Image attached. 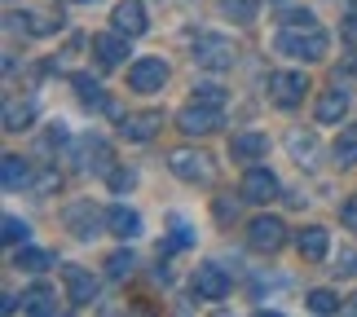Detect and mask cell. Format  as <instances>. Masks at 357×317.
I'll use <instances>...</instances> for the list:
<instances>
[{
    "label": "cell",
    "instance_id": "cell-30",
    "mask_svg": "<svg viewBox=\"0 0 357 317\" xmlns=\"http://www.w3.org/2000/svg\"><path fill=\"white\" fill-rule=\"evenodd\" d=\"M5 128H9V132H22V128H31V106H18V102H9V106H5Z\"/></svg>",
    "mask_w": 357,
    "mask_h": 317
},
{
    "label": "cell",
    "instance_id": "cell-26",
    "mask_svg": "<svg viewBox=\"0 0 357 317\" xmlns=\"http://www.w3.org/2000/svg\"><path fill=\"white\" fill-rule=\"evenodd\" d=\"M132 269H137V256L132 252H111V256H106V278H111V282L132 278Z\"/></svg>",
    "mask_w": 357,
    "mask_h": 317
},
{
    "label": "cell",
    "instance_id": "cell-13",
    "mask_svg": "<svg viewBox=\"0 0 357 317\" xmlns=\"http://www.w3.org/2000/svg\"><path fill=\"white\" fill-rule=\"evenodd\" d=\"M66 225H71L79 238H93V233H102L106 216L93 208V203H75V208H66Z\"/></svg>",
    "mask_w": 357,
    "mask_h": 317
},
{
    "label": "cell",
    "instance_id": "cell-25",
    "mask_svg": "<svg viewBox=\"0 0 357 317\" xmlns=\"http://www.w3.org/2000/svg\"><path fill=\"white\" fill-rule=\"evenodd\" d=\"M221 18L225 22H238V26H247V22H256V0H221Z\"/></svg>",
    "mask_w": 357,
    "mask_h": 317
},
{
    "label": "cell",
    "instance_id": "cell-24",
    "mask_svg": "<svg viewBox=\"0 0 357 317\" xmlns=\"http://www.w3.org/2000/svg\"><path fill=\"white\" fill-rule=\"evenodd\" d=\"M335 163H340V168H353V163H357V123L340 128V137H335Z\"/></svg>",
    "mask_w": 357,
    "mask_h": 317
},
{
    "label": "cell",
    "instance_id": "cell-7",
    "mask_svg": "<svg viewBox=\"0 0 357 317\" xmlns=\"http://www.w3.org/2000/svg\"><path fill=\"white\" fill-rule=\"evenodd\" d=\"M163 84H168V62H163V58L132 62V71H128V88L132 93H159Z\"/></svg>",
    "mask_w": 357,
    "mask_h": 317
},
{
    "label": "cell",
    "instance_id": "cell-38",
    "mask_svg": "<svg viewBox=\"0 0 357 317\" xmlns=\"http://www.w3.org/2000/svg\"><path fill=\"white\" fill-rule=\"evenodd\" d=\"M344 36H349L353 45H357V18H349V26H344Z\"/></svg>",
    "mask_w": 357,
    "mask_h": 317
},
{
    "label": "cell",
    "instance_id": "cell-14",
    "mask_svg": "<svg viewBox=\"0 0 357 317\" xmlns=\"http://www.w3.org/2000/svg\"><path fill=\"white\" fill-rule=\"evenodd\" d=\"M159 128H163V115H159V110H142V115H128V119L119 123V132L128 137V141H150Z\"/></svg>",
    "mask_w": 357,
    "mask_h": 317
},
{
    "label": "cell",
    "instance_id": "cell-27",
    "mask_svg": "<svg viewBox=\"0 0 357 317\" xmlns=\"http://www.w3.org/2000/svg\"><path fill=\"white\" fill-rule=\"evenodd\" d=\"M71 84H75V93H79V102H84V106H111V102H106V93H102V84L93 75H75Z\"/></svg>",
    "mask_w": 357,
    "mask_h": 317
},
{
    "label": "cell",
    "instance_id": "cell-9",
    "mask_svg": "<svg viewBox=\"0 0 357 317\" xmlns=\"http://www.w3.org/2000/svg\"><path fill=\"white\" fill-rule=\"evenodd\" d=\"M195 295L199 300H225L229 295V273L221 265H199L195 269Z\"/></svg>",
    "mask_w": 357,
    "mask_h": 317
},
{
    "label": "cell",
    "instance_id": "cell-17",
    "mask_svg": "<svg viewBox=\"0 0 357 317\" xmlns=\"http://www.w3.org/2000/svg\"><path fill=\"white\" fill-rule=\"evenodd\" d=\"M79 168H93V172H111V146L102 141V137H84L79 141Z\"/></svg>",
    "mask_w": 357,
    "mask_h": 317
},
{
    "label": "cell",
    "instance_id": "cell-20",
    "mask_svg": "<svg viewBox=\"0 0 357 317\" xmlns=\"http://www.w3.org/2000/svg\"><path fill=\"white\" fill-rule=\"evenodd\" d=\"M349 115V93L344 88H331L318 98V123H340Z\"/></svg>",
    "mask_w": 357,
    "mask_h": 317
},
{
    "label": "cell",
    "instance_id": "cell-19",
    "mask_svg": "<svg viewBox=\"0 0 357 317\" xmlns=\"http://www.w3.org/2000/svg\"><path fill=\"white\" fill-rule=\"evenodd\" d=\"M265 150H269V141H265L260 132H234V137H229V155H234V159H243V163L260 159Z\"/></svg>",
    "mask_w": 357,
    "mask_h": 317
},
{
    "label": "cell",
    "instance_id": "cell-33",
    "mask_svg": "<svg viewBox=\"0 0 357 317\" xmlns=\"http://www.w3.org/2000/svg\"><path fill=\"white\" fill-rule=\"evenodd\" d=\"M278 26H313V13L309 9H287L278 18Z\"/></svg>",
    "mask_w": 357,
    "mask_h": 317
},
{
    "label": "cell",
    "instance_id": "cell-36",
    "mask_svg": "<svg viewBox=\"0 0 357 317\" xmlns=\"http://www.w3.org/2000/svg\"><path fill=\"white\" fill-rule=\"evenodd\" d=\"M132 185H137L132 172H111V190H115V194H123V190H132Z\"/></svg>",
    "mask_w": 357,
    "mask_h": 317
},
{
    "label": "cell",
    "instance_id": "cell-34",
    "mask_svg": "<svg viewBox=\"0 0 357 317\" xmlns=\"http://www.w3.org/2000/svg\"><path fill=\"white\" fill-rule=\"evenodd\" d=\"M335 269V278H357V252H340V265Z\"/></svg>",
    "mask_w": 357,
    "mask_h": 317
},
{
    "label": "cell",
    "instance_id": "cell-16",
    "mask_svg": "<svg viewBox=\"0 0 357 317\" xmlns=\"http://www.w3.org/2000/svg\"><path fill=\"white\" fill-rule=\"evenodd\" d=\"M0 181H5L9 194H18L22 185H31V163H26L22 155H5L0 159Z\"/></svg>",
    "mask_w": 357,
    "mask_h": 317
},
{
    "label": "cell",
    "instance_id": "cell-31",
    "mask_svg": "<svg viewBox=\"0 0 357 317\" xmlns=\"http://www.w3.org/2000/svg\"><path fill=\"white\" fill-rule=\"evenodd\" d=\"M190 242H195L190 225H176V229H172V238H163V242H159V256H172V252H181V247H190Z\"/></svg>",
    "mask_w": 357,
    "mask_h": 317
},
{
    "label": "cell",
    "instance_id": "cell-8",
    "mask_svg": "<svg viewBox=\"0 0 357 317\" xmlns=\"http://www.w3.org/2000/svg\"><path fill=\"white\" fill-rule=\"evenodd\" d=\"M176 123H181V132H190V137H208V132H216L221 128V110L216 106H203V102H195V106H185L181 115H176Z\"/></svg>",
    "mask_w": 357,
    "mask_h": 317
},
{
    "label": "cell",
    "instance_id": "cell-29",
    "mask_svg": "<svg viewBox=\"0 0 357 317\" xmlns=\"http://www.w3.org/2000/svg\"><path fill=\"white\" fill-rule=\"evenodd\" d=\"M0 238H5L9 247H22L26 238H31V225H26L22 216H5V229H0Z\"/></svg>",
    "mask_w": 357,
    "mask_h": 317
},
{
    "label": "cell",
    "instance_id": "cell-5",
    "mask_svg": "<svg viewBox=\"0 0 357 317\" xmlns=\"http://www.w3.org/2000/svg\"><path fill=\"white\" fill-rule=\"evenodd\" d=\"M305 88H309V79L300 71H273L269 75V98H273V106H282V110H291V106L305 102Z\"/></svg>",
    "mask_w": 357,
    "mask_h": 317
},
{
    "label": "cell",
    "instance_id": "cell-6",
    "mask_svg": "<svg viewBox=\"0 0 357 317\" xmlns=\"http://www.w3.org/2000/svg\"><path fill=\"white\" fill-rule=\"evenodd\" d=\"M247 242L256 247V252H265V256H273L278 247L287 242V225L278 216H256L252 225H247Z\"/></svg>",
    "mask_w": 357,
    "mask_h": 317
},
{
    "label": "cell",
    "instance_id": "cell-39",
    "mask_svg": "<svg viewBox=\"0 0 357 317\" xmlns=\"http://www.w3.org/2000/svg\"><path fill=\"white\" fill-rule=\"evenodd\" d=\"M62 5H98V0H62Z\"/></svg>",
    "mask_w": 357,
    "mask_h": 317
},
{
    "label": "cell",
    "instance_id": "cell-15",
    "mask_svg": "<svg viewBox=\"0 0 357 317\" xmlns=\"http://www.w3.org/2000/svg\"><path fill=\"white\" fill-rule=\"evenodd\" d=\"M146 26H150V18H146V5H142V0H123V5H115V31L142 36Z\"/></svg>",
    "mask_w": 357,
    "mask_h": 317
},
{
    "label": "cell",
    "instance_id": "cell-40",
    "mask_svg": "<svg viewBox=\"0 0 357 317\" xmlns=\"http://www.w3.org/2000/svg\"><path fill=\"white\" fill-rule=\"evenodd\" d=\"M344 313H357V295H353V300H349V304H344Z\"/></svg>",
    "mask_w": 357,
    "mask_h": 317
},
{
    "label": "cell",
    "instance_id": "cell-2",
    "mask_svg": "<svg viewBox=\"0 0 357 317\" xmlns=\"http://www.w3.org/2000/svg\"><path fill=\"white\" fill-rule=\"evenodd\" d=\"M195 62L203 71H229V66L238 62V49L229 45L225 36H199L195 40Z\"/></svg>",
    "mask_w": 357,
    "mask_h": 317
},
{
    "label": "cell",
    "instance_id": "cell-21",
    "mask_svg": "<svg viewBox=\"0 0 357 317\" xmlns=\"http://www.w3.org/2000/svg\"><path fill=\"white\" fill-rule=\"evenodd\" d=\"M22 313L53 317V313H58V295H53L49 286H31V291H22Z\"/></svg>",
    "mask_w": 357,
    "mask_h": 317
},
{
    "label": "cell",
    "instance_id": "cell-32",
    "mask_svg": "<svg viewBox=\"0 0 357 317\" xmlns=\"http://www.w3.org/2000/svg\"><path fill=\"white\" fill-rule=\"evenodd\" d=\"M195 102L221 110V106H225V88H221V84H199V88H195Z\"/></svg>",
    "mask_w": 357,
    "mask_h": 317
},
{
    "label": "cell",
    "instance_id": "cell-10",
    "mask_svg": "<svg viewBox=\"0 0 357 317\" xmlns=\"http://www.w3.org/2000/svg\"><path fill=\"white\" fill-rule=\"evenodd\" d=\"M278 194H282V185H278V176H273L269 168H252L243 176V199L247 203H269Z\"/></svg>",
    "mask_w": 357,
    "mask_h": 317
},
{
    "label": "cell",
    "instance_id": "cell-3",
    "mask_svg": "<svg viewBox=\"0 0 357 317\" xmlns=\"http://www.w3.org/2000/svg\"><path fill=\"white\" fill-rule=\"evenodd\" d=\"M168 168L181 176V181H190V185H208L212 176H216L212 159L203 155V150H172V155H168Z\"/></svg>",
    "mask_w": 357,
    "mask_h": 317
},
{
    "label": "cell",
    "instance_id": "cell-11",
    "mask_svg": "<svg viewBox=\"0 0 357 317\" xmlns=\"http://www.w3.org/2000/svg\"><path fill=\"white\" fill-rule=\"evenodd\" d=\"M128 40L132 36H123V31H102V36H93V53H98L102 66H119L128 58Z\"/></svg>",
    "mask_w": 357,
    "mask_h": 317
},
{
    "label": "cell",
    "instance_id": "cell-1",
    "mask_svg": "<svg viewBox=\"0 0 357 317\" xmlns=\"http://www.w3.org/2000/svg\"><path fill=\"white\" fill-rule=\"evenodd\" d=\"M326 49H331V40H326V31L318 22H313V26H282V31H278V53H287V58L322 62Z\"/></svg>",
    "mask_w": 357,
    "mask_h": 317
},
{
    "label": "cell",
    "instance_id": "cell-18",
    "mask_svg": "<svg viewBox=\"0 0 357 317\" xmlns=\"http://www.w3.org/2000/svg\"><path fill=\"white\" fill-rule=\"evenodd\" d=\"M106 229H111L115 238H137V233H142V216H137L132 208H123V203H119V208L106 212Z\"/></svg>",
    "mask_w": 357,
    "mask_h": 317
},
{
    "label": "cell",
    "instance_id": "cell-22",
    "mask_svg": "<svg viewBox=\"0 0 357 317\" xmlns=\"http://www.w3.org/2000/svg\"><path fill=\"white\" fill-rule=\"evenodd\" d=\"M53 265V256L49 252H40V247H18V252H13V269H22V273H45Z\"/></svg>",
    "mask_w": 357,
    "mask_h": 317
},
{
    "label": "cell",
    "instance_id": "cell-12",
    "mask_svg": "<svg viewBox=\"0 0 357 317\" xmlns=\"http://www.w3.org/2000/svg\"><path fill=\"white\" fill-rule=\"evenodd\" d=\"M296 247H300V256H305L309 265H322L326 252H331V233H326L322 225H309V229H300Z\"/></svg>",
    "mask_w": 357,
    "mask_h": 317
},
{
    "label": "cell",
    "instance_id": "cell-37",
    "mask_svg": "<svg viewBox=\"0 0 357 317\" xmlns=\"http://www.w3.org/2000/svg\"><path fill=\"white\" fill-rule=\"evenodd\" d=\"M58 185H62V176H58V172H45V176L36 181V190H40V194H49V190H58Z\"/></svg>",
    "mask_w": 357,
    "mask_h": 317
},
{
    "label": "cell",
    "instance_id": "cell-41",
    "mask_svg": "<svg viewBox=\"0 0 357 317\" xmlns=\"http://www.w3.org/2000/svg\"><path fill=\"white\" fill-rule=\"evenodd\" d=\"M278 5H287V0H278Z\"/></svg>",
    "mask_w": 357,
    "mask_h": 317
},
{
    "label": "cell",
    "instance_id": "cell-4",
    "mask_svg": "<svg viewBox=\"0 0 357 317\" xmlns=\"http://www.w3.org/2000/svg\"><path fill=\"white\" fill-rule=\"evenodd\" d=\"M62 282H66V300H71L75 309L98 304V278H93L84 265H62Z\"/></svg>",
    "mask_w": 357,
    "mask_h": 317
},
{
    "label": "cell",
    "instance_id": "cell-23",
    "mask_svg": "<svg viewBox=\"0 0 357 317\" xmlns=\"http://www.w3.org/2000/svg\"><path fill=\"white\" fill-rule=\"evenodd\" d=\"M287 146H291V155H296L300 168H313V163H318V137H313V132H291Z\"/></svg>",
    "mask_w": 357,
    "mask_h": 317
},
{
    "label": "cell",
    "instance_id": "cell-28",
    "mask_svg": "<svg viewBox=\"0 0 357 317\" xmlns=\"http://www.w3.org/2000/svg\"><path fill=\"white\" fill-rule=\"evenodd\" d=\"M305 304H309V313H340V309H344V304H340V295H335V291H326V286L309 291V295H305Z\"/></svg>",
    "mask_w": 357,
    "mask_h": 317
},
{
    "label": "cell",
    "instance_id": "cell-35",
    "mask_svg": "<svg viewBox=\"0 0 357 317\" xmlns=\"http://www.w3.org/2000/svg\"><path fill=\"white\" fill-rule=\"evenodd\" d=\"M340 220H344V229H353V233H357V194H353V199H344V208H340Z\"/></svg>",
    "mask_w": 357,
    "mask_h": 317
}]
</instances>
